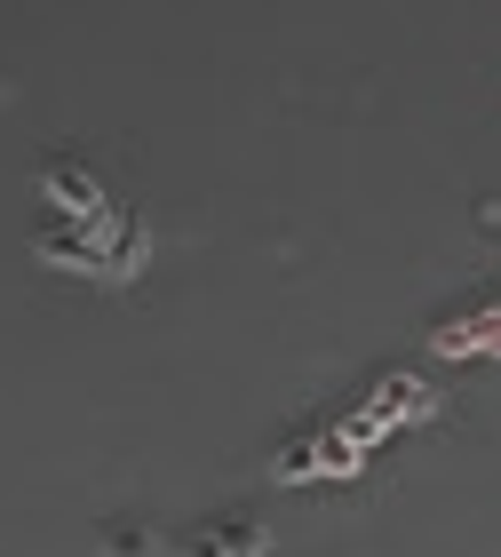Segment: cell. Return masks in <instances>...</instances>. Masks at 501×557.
I'll return each mask as SVG.
<instances>
[{"instance_id":"8992f818","label":"cell","mask_w":501,"mask_h":557,"mask_svg":"<svg viewBox=\"0 0 501 557\" xmlns=\"http://www.w3.org/2000/svg\"><path fill=\"white\" fill-rule=\"evenodd\" d=\"M438 350H454V359H462V350H501V302H493V311L486 319H438V335H430Z\"/></svg>"},{"instance_id":"5b68a950","label":"cell","mask_w":501,"mask_h":557,"mask_svg":"<svg viewBox=\"0 0 501 557\" xmlns=\"http://www.w3.org/2000/svg\"><path fill=\"white\" fill-rule=\"evenodd\" d=\"M366 422H374V430H390V422H430V391H422L414 374H383V383H374Z\"/></svg>"},{"instance_id":"277c9868","label":"cell","mask_w":501,"mask_h":557,"mask_svg":"<svg viewBox=\"0 0 501 557\" xmlns=\"http://www.w3.org/2000/svg\"><path fill=\"white\" fill-rule=\"evenodd\" d=\"M96 239H104V278H112V287H128V278L152 263V223H143V215L112 208L104 223H96Z\"/></svg>"},{"instance_id":"6da1fadb","label":"cell","mask_w":501,"mask_h":557,"mask_svg":"<svg viewBox=\"0 0 501 557\" xmlns=\"http://www.w3.org/2000/svg\"><path fill=\"white\" fill-rule=\"evenodd\" d=\"M40 199H48V215H64V223H104L112 215V191H104V175H96L88 160H40Z\"/></svg>"},{"instance_id":"ba28073f","label":"cell","mask_w":501,"mask_h":557,"mask_svg":"<svg viewBox=\"0 0 501 557\" xmlns=\"http://www.w3.org/2000/svg\"><path fill=\"white\" fill-rule=\"evenodd\" d=\"M271 478H287V486H303V478H318V438H279V454H271Z\"/></svg>"},{"instance_id":"7a4b0ae2","label":"cell","mask_w":501,"mask_h":557,"mask_svg":"<svg viewBox=\"0 0 501 557\" xmlns=\"http://www.w3.org/2000/svg\"><path fill=\"white\" fill-rule=\"evenodd\" d=\"M33 256L48 271H72V278H104V239H96L88 223H64V215L33 223Z\"/></svg>"},{"instance_id":"52a82bcc","label":"cell","mask_w":501,"mask_h":557,"mask_svg":"<svg viewBox=\"0 0 501 557\" xmlns=\"http://www.w3.org/2000/svg\"><path fill=\"white\" fill-rule=\"evenodd\" d=\"M96 557H167L152 525H136V518H112L104 534H96Z\"/></svg>"},{"instance_id":"3957f363","label":"cell","mask_w":501,"mask_h":557,"mask_svg":"<svg viewBox=\"0 0 501 557\" xmlns=\"http://www.w3.org/2000/svg\"><path fill=\"white\" fill-rule=\"evenodd\" d=\"M263 549H271L263 518H208L175 542V557H263Z\"/></svg>"}]
</instances>
